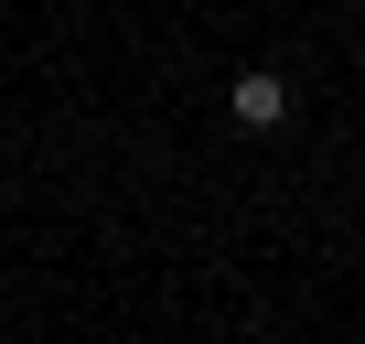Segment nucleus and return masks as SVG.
Returning a JSON list of instances; mask_svg holds the SVG:
<instances>
[{
    "mask_svg": "<svg viewBox=\"0 0 365 344\" xmlns=\"http://www.w3.org/2000/svg\"><path fill=\"white\" fill-rule=\"evenodd\" d=\"M226 118H237V129H279V118H290V86H279L269 65H247V76L226 86Z\"/></svg>",
    "mask_w": 365,
    "mask_h": 344,
    "instance_id": "nucleus-1",
    "label": "nucleus"
}]
</instances>
